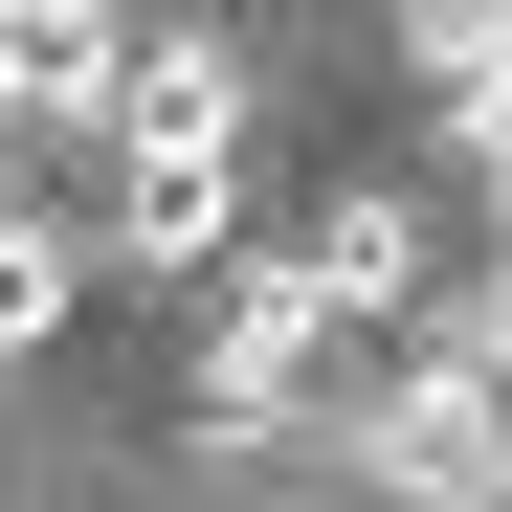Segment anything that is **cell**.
<instances>
[{
  "mask_svg": "<svg viewBox=\"0 0 512 512\" xmlns=\"http://www.w3.org/2000/svg\"><path fill=\"white\" fill-rule=\"evenodd\" d=\"M312 357H334V312H312V268L268 245V268L223 290V334H201V401H223V423H268V401H290Z\"/></svg>",
  "mask_w": 512,
  "mask_h": 512,
  "instance_id": "277c9868",
  "label": "cell"
},
{
  "mask_svg": "<svg viewBox=\"0 0 512 512\" xmlns=\"http://www.w3.org/2000/svg\"><path fill=\"white\" fill-rule=\"evenodd\" d=\"M67 290H90V245H67V223H23V201H0V357H23V334H45Z\"/></svg>",
  "mask_w": 512,
  "mask_h": 512,
  "instance_id": "52a82bcc",
  "label": "cell"
},
{
  "mask_svg": "<svg viewBox=\"0 0 512 512\" xmlns=\"http://www.w3.org/2000/svg\"><path fill=\"white\" fill-rule=\"evenodd\" d=\"M112 268H156V290H201V268H223V179H134V223H112Z\"/></svg>",
  "mask_w": 512,
  "mask_h": 512,
  "instance_id": "8992f818",
  "label": "cell"
},
{
  "mask_svg": "<svg viewBox=\"0 0 512 512\" xmlns=\"http://www.w3.org/2000/svg\"><path fill=\"white\" fill-rule=\"evenodd\" d=\"M290 268H312V312H401V290H423V223L357 179V201H312V223H290Z\"/></svg>",
  "mask_w": 512,
  "mask_h": 512,
  "instance_id": "5b68a950",
  "label": "cell"
},
{
  "mask_svg": "<svg viewBox=\"0 0 512 512\" xmlns=\"http://www.w3.org/2000/svg\"><path fill=\"white\" fill-rule=\"evenodd\" d=\"M468 156H490V201H512V90H490V112H468Z\"/></svg>",
  "mask_w": 512,
  "mask_h": 512,
  "instance_id": "30bf717a",
  "label": "cell"
},
{
  "mask_svg": "<svg viewBox=\"0 0 512 512\" xmlns=\"http://www.w3.org/2000/svg\"><path fill=\"white\" fill-rule=\"evenodd\" d=\"M357 468H379L401 512H512V401H490L468 357H423V379L357 423Z\"/></svg>",
  "mask_w": 512,
  "mask_h": 512,
  "instance_id": "6da1fadb",
  "label": "cell"
},
{
  "mask_svg": "<svg viewBox=\"0 0 512 512\" xmlns=\"http://www.w3.org/2000/svg\"><path fill=\"white\" fill-rule=\"evenodd\" d=\"M401 67H423V90H468V112H490V90H512V23H490V0H423V23H401Z\"/></svg>",
  "mask_w": 512,
  "mask_h": 512,
  "instance_id": "ba28073f",
  "label": "cell"
},
{
  "mask_svg": "<svg viewBox=\"0 0 512 512\" xmlns=\"http://www.w3.org/2000/svg\"><path fill=\"white\" fill-rule=\"evenodd\" d=\"M0 112H23V134H112L134 112V45L67 23V0H0Z\"/></svg>",
  "mask_w": 512,
  "mask_h": 512,
  "instance_id": "7a4b0ae2",
  "label": "cell"
},
{
  "mask_svg": "<svg viewBox=\"0 0 512 512\" xmlns=\"http://www.w3.org/2000/svg\"><path fill=\"white\" fill-rule=\"evenodd\" d=\"M223 134H245V45H134V112H112L134 179H223Z\"/></svg>",
  "mask_w": 512,
  "mask_h": 512,
  "instance_id": "3957f363",
  "label": "cell"
},
{
  "mask_svg": "<svg viewBox=\"0 0 512 512\" xmlns=\"http://www.w3.org/2000/svg\"><path fill=\"white\" fill-rule=\"evenodd\" d=\"M446 357H468V379H490V401H512V268H490V290H468V312H446Z\"/></svg>",
  "mask_w": 512,
  "mask_h": 512,
  "instance_id": "9c48e42d",
  "label": "cell"
}]
</instances>
